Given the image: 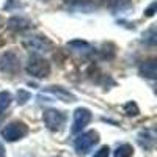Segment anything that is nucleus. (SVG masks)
<instances>
[{
	"label": "nucleus",
	"mask_w": 157,
	"mask_h": 157,
	"mask_svg": "<svg viewBox=\"0 0 157 157\" xmlns=\"http://www.w3.org/2000/svg\"><path fill=\"white\" fill-rule=\"evenodd\" d=\"M154 10H155V2H152V3L148 6V10L145 11V16H146V17H152V16H154Z\"/></svg>",
	"instance_id": "nucleus-18"
},
{
	"label": "nucleus",
	"mask_w": 157,
	"mask_h": 157,
	"mask_svg": "<svg viewBox=\"0 0 157 157\" xmlns=\"http://www.w3.org/2000/svg\"><path fill=\"white\" fill-rule=\"evenodd\" d=\"M2 27H3V17L0 16V29H2Z\"/></svg>",
	"instance_id": "nucleus-20"
},
{
	"label": "nucleus",
	"mask_w": 157,
	"mask_h": 157,
	"mask_svg": "<svg viewBox=\"0 0 157 157\" xmlns=\"http://www.w3.org/2000/svg\"><path fill=\"white\" fill-rule=\"evenodd\" d=\"M8 29H11V30H14V32H24V30H29L30 27H32V21H29V19H25V17H17V16H14V17H11V19H8Z\"/></svg>",
	"instance_id": "nucleus-8"
},
{
	"label": "nucleus",
	"mask_w": 157,
	"mask_h": 157,
	"mask_svg": "<svg viewBox=\"0 0 157 157\" xmlns=\"http://www.w3.org/2000/svg\"><path fill=\"white\" fill-rule=\"evenodd\" d=\"M11 101H13V98H11L10 91H0V113L10 107Z\"/></svg>",
	"instance_id": "nucleus-12"
},
{
	"label": "nucleus",
	"mask_w": 157,
	"mask_h": 157,
	"mask_svg": "<svg viewBox=\"0 0 157 157\" xmlns=\"http://www.w3.org/2000/svg\"><path fill=\"white\" fill-rule=\"evenodd\" d=\"M2 137L6 141H17L29 134V126L22 121H13L2 129Z\"/></svg>",
	"instance_id": "nucleus-2"
},
{
	"label": "nucleus",
	"mask_w": 157,
	"mask_h": 157,
	"mask_svg": "<svg viewBox=\"0 0 157 157\" xmlns=\"http://www.w3.org/2000/svg\"><path fill=\"white\" fill-rule=\"evenodd\" d=\"M43 121L49 130L57 132V130H61V127L66 123V115L57 109H49L43 113Z\"/></svg>",
	"instance_id": "nucleus-6"
},
{
	"label": "nucleus",
	"mask_w": 157,
	"mask_h": 157,
	"mask_svg": "<svg viewBox=\"0 0 157 157\" xmlns=\"http://www.w3.org/2000/svg\"><path fill=\"white\" fill-rule=\"evenodd\" d=\"M91 112L85 107H78L74 112V121H72V134H78L82 132V129H85V126H88V123L91 121Z\"/></svg>",
	"instance_id": "nucleus-7"
},
{
	"label": "nucleus",
	"mask_w": 157,
	"mask_h": 157,
	"mask_svg": "<svg viewBox=\"0 0 157 157\" xmlns=\"http://www.w3.org/2000/svg\"><path fill=\"white\" fill-rule=\"evenodd\" d=\"M0 157H5V148L2 143H0Z\"/></svg>",
	"instance_id": "nucleus-19"
},
{
	"label": "nucleus",
	"mask_w": 157,
	"mask_h": 157,
	"mask_svg": "<svg viewBox=\"0 0 157 157\" xmlns=\"http://www.w3.org/2000/svg\"><path fill=\"white\" fill-rule=\"evenodd\" d=\"M99 143V134L96 130H88V132H83L82 135H78L74 141V148L77 151L78 155H85L91 151L94 145Z\"/></svg>",
	"instance_id": "nucleus-1"
},
{
	"label": "nucleus",
	"mask_w": 157,
	"mask_h": 157,
	"mask_svg": "<svg viewBox=\"0 0 157 157\" xmlns=\"http://www.w3.org/2000/svg\"><path fill=\"white\" fill-rule=\"evenodd\" d=\"M27 72L36 78H43L50 74V63L38 55H33L27 63Z\"/></svg>",
	"instance_id": "nucleus-5"
},
{
	"label": "nucleus",
	"mask_w": 157,
	"mask_h": 157,
	"mask_svg": "<svg viewBox=\"0 0 157 157\" xmlns=\"http://www.w3.org/2000/svg\"><path fill=\"white\" fill-rule=\"evenodd\" d=\"M109 154H110V148L109 146H102L99 151L94 152L93 157H109Z\"/></svg>",
	"instance_id": "nucleus-16"
},
{
	"label": "nucleus",
	"mask_w": 157,
	"mask_h": 157,
	"mask_svg": "<svg viewBox=\"0 0 157 157\" xmlns=\"http://www.w3.org/2000/svg\"><path fill=\"white\" fill-rule=\"evenodd\" d=\"M69 46H71V47H77L78 50H80V49H90L88 43H85V41H71Z\"/></svg>",
	"instance_id": "nucleus-17"
},
{
	"label": "nucleus",
	"mask_w": 157,
	"mask_h": 157,
	"mask_svg": "<svg viewBox=\"0 0 157 157\" xmlns=\"http://www.w3.org/2000/svg\"><path fill=\"white\" fill-rule=\"evenodd\" d=\"M44 90L47 91V93L54 94L57 99L63 101V102H72V101H75V96L72 93H69V91H66L64 88H61V86H47Z\"/></svg>",
	"instance_id": "nucleus-9"
},
{
	"label": "nucleus",
	"mask_w": 157,
	"mask_h": 157,
	"mask_svg": "<svg viewBox=\"0 0 157 157\" xmlns=\"http://www.w3.org/2000/svg\"><path fill=\"white\" fill-rule=\"evenodd\" d=\"M134 155V148L132 145H121V146H118L116 151H115V155L113 157H132Z\"/></svg>",
	"instance_id": "nucleus-11"
},
{
	"label": "nucleus",
	"mask_w": 157,
	"mask_h": 157,
	"mask_svg": "<svg viewBox=\"0 0 157 157\" xmlns=\"http://www.w3.org/2000/svg\"><path fill=\"white\" fill-rule=\"evenodd\" d=\"M140 74L148 78H155L157 75V64L155 60H146L140 64Z\"/></svg>",
	"instance_id": "nucleus-10"
},
{
	"label": "nucleus",
	"mask_w": 157,
	"mask_h": 157,
	"mask_svg": "<svg viewBox=\"0 0 157 157\" xmlns=\"http://www.w3.org/2000/svg\"><path fill=\"white\" fill-rule=\"evenodd\" d=\"M29 99H30V93H29V91H25V90H19L17 91V104L24 105Z\"/></svg>",
	"instance_id": "nucleus-15"
},
{
	"label": "nucleus",
	"mask_w": 157,
	"mask_h": 157,
	"mask_svg": "<svg viewBox=\"0 0 157 157\" xmlns=\"http://www.w3.org/2000/svg\"><path fill=\"white\" fill-rule=\"evenodd\" d=\"M143 38H145V41H146L149 46H154V44H155V29H154V27H151L148 32H145Z\"/></svg>",
	"instance_id": "nucleus-14"
},
{
	"label": "nucleus",
	"mask_w": 157,
	"mask_h": 157,
	"mask_svg": "<svg viewBox=\"0 0 157 157\" xmlns=\"http://www.w3.org/2000/svg\"><path fill=\"white\" fill-rule=\"evenodd\" d=\"M124 113L127 116H137L138 115V107L135 102H127L124 105Z\"/></svg>",
	"instance_id": "nucleus-13"
},
{
	"label": "nucleus",
	"mask_w": 157,
	"mask_h": 157,
	"mask_svg": "<svg viewBox=\"0 0 157 157\" xmlns=\"http://www.w3.org/2000/svg\"><path fill=\"white\" fill-rule=\"evenodd\" d=\"M22 46L33 52V54H39V52H50L54 49V43L46 36H29L22 41Z\"/></svg>",
	"instance_id": "nucleus-3"
},
{
	"label": "nucleus",
	"mask_w": 157,
	"mask_h": 157,
	"mask_svg": "<svg viewBox=\"0 0 157 157\" xmlns=\"http://www.w3.org/2000/svg\"><path fill=\"white\" fill-rule=\"evenodd\" d=\"M0 71L10 75H14L21 71V58L16 52L8 50L0 55Z\"/></svg>",
	"instance_id": "nucleus-4"
}]
</instances>
